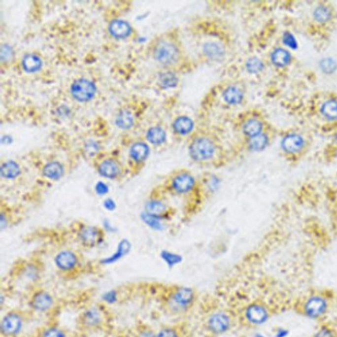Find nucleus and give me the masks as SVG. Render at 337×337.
Instances as JSON below:
<instances>
[{
    "label": "nucleus",
    "instance_id": "f257e3e1",
    "mask_svg": "<svg viewBox=\"0 0 337 337\" xmlns=\"http://www.w3.org/2000/svg\"><path fill=\"white\" fill-rule=\"evenodd\" d=\"M307 113L315 124L322 127H337V95L331 92H321L311 98Z\"/></svg>",
    "mask_w": 337,
    "mask_h": 337
},
{
    "label": "nucleus",
    "instance_id": "f03ea898",
    "mask_svg": "<svg viewBox=\"0 0 337 337\" xmlns=\"http://www.w3.org/2000/svg\"><path fill=\"white\" fill-rule=\"evenodd\" d=\"M310 23L313 30L330 32L337 23V9L328 1L319 2L311 11Z\"/></svg>",
    "mask_w": 337,
    "mask_h": 337
},
{
    "label": "nucleus",
    "instance_id": "7ed1b4c3",
    "mask_svg": "<svg viewBox=\"0 0 337 337\" xmlns=\"http://www.w3.org/2000/svg\"><path fill=\"white\" fill-rule=\"evenodd\" d=\"M25 324V315L23 311L13 309L1 317L0 333L1 337H18Z\"/></svg>",
    "mask_w": 337,
    "mask_h": 337
},
{
    "label": "nucleus",
    "instance_id": "20e7f679",
    "mask_svg": "<svg viewBox=\"0 0 337 337\" xmlns=\"http://www.w3.org/2000/svg\"><path fill=\"white\" fill-rule=\"evenodd\" d=\"M103 304L92 305L84 309L79 317L80 326L86 330H98L105 324L107 311Z\"/></svg>",
    "mask_w": 337,
    "mask_h": 337
},
{
    "label": "nucleus",
    "instance_id": "39448f33",
    "mask_svg": "<svg viewBox=\"0 0 337 337\" xmlns=\"http://www.w3.org/2000/svg\"><path fill=\"white\" fill-rule=\"evenodd\" d=\"M197 299L195 290L187 287H177L171 290L168 303L176 311H187L191 308Z\"/></svg>",
    "mask_w": 337,
    "mask_h": 337
},
{
    "label": "nucleus",
    "instance_id": "423d86ee",
    "mask_svg": "<svg viewBox=\"0 0 337 337\" xmlns=\"http://www.w3.org/2000/svg\"><path fill=\"white\" fill-rule=\"evenodd\" d=\"M29 306L31 310L38 313H46L52 310L56 304L52 294L44 289H36L31 294Z\"/></svg>",
    "mask_w": 337,
    "mask_h": 337
},
{
    "label": "nucleus",
    "instance_id": "0eeeda50",
    "mask_svg": "<svg viewBox=\"0 0 337 337\" xmlns=\"http://www.w3.org/2000/svg\"><path fill=\"white\" fill-rule=\"evenodd\" d=\"M306 137L299 131L288 132L282 138L281 147L285 154L295 156L303 152L307 146Z\"/></svg>",
    "mask_w": 337,
    "mask_h": 337
},
{
    "label": "nucleus",
    "instance_id": "6e6552de",
    "mask_svg": "<svg viewBox=\"0 0 337 337\" xmlns=\"http://www.w3.org/2000/svg\"><path fill=\"white\" fill-rule=\"evenodd\" d=\"M215 146L210 139L200 137L193 140L189 148L191 158L197 162H205L214 156Z\"/></svg>",
    "mask_w": 337,
    "mask_h": 337
},
{
    "label": "nucleus",
    "instance_id": "1a4fd4ad",
    "mask_svg": "<svg viewBox=\"0 0 337 337\" xmlns=\"http://www.w3.org/2000/svg\"><path fill=\"white\" fill-rule=\"evenodd\" d=\"M154 58L161 64L171 65L177 62L179 52L173 43L163 40L158 42L154 50Z\"/></svg>",
    "mask_w": 337,
    "mask_h": 337
},
{
    "label": "nucleus",
    "instance_id": "9d476101",
    "mask_svg": "<svg viewBox=\"0 0 337 337\" xmlns=\"http://www.w3.org/2000/svg\"><path fill=\"white\" fill-rule=\"evenodd\" d=\"M245 321L251 325L263 324L268 320L269 313L263 304L259 303H252L245 307Z\"/></svg>",
    "mask_w": 337,
    "mask_h": 337
},
{
    "label": "nucleus",
    "instance_id": "9b49d317",
    "mask_svg": "<svg viewBox=\"0 0 337 337\" xmlns=\"http://www.w3.org/2000/svg\"><path fill=\"white\" fill-rule=\"evenodd\" d=\"M231 317L224 312L213 313L207 319L206 327L209 332L213 335H222L227 333L231 327Z\"/></svg>",
    "mask_w": 337,
    "mask_h": 337
},
{
    "label": "nucleus",
    "instance_id": "f8f14e48",
    "mask_svg": "<svg viewBox=\"0 0 337 337\" xmlns=\"http://www.w3.org/2000/svg\"><path fill=\"white\" fill-rule=\"evenodd\" d=\"M96 87L93 82L87 79H78L71 87L72 97L80 101H91L95 96Z\"/></svg>",
    "mask_w": 337,
    "mask_h": 337
},
{
    "label": "nucleus",
    "instance_id": "ddd939ff",
    "mask_svg": "<svg viewBox=\"0 0 337 337\" xmlns=\"http://www.w3.org/2000/svg\"><path fill=\"white\" fill-rule=\"evenodd\" d=\"M195 180L187 172H181L171 178L170 187L172 191L177 194L189 193L195 187Z\"/></svg>",
    "mask_w": 337,
    "mask_h": 337
},
{
    "label": "nucleus",
    "instance_id": "4468645a",
    "mask_svg": "<svg viewBox=\"0 0 337 337\" xmlns=\"http://www.w3.org/2000/svg\"><path fill=\"white\" fill-rule=\"evenodd\" d=\"M293 60V57L291 52L285 48L275 49L271 54L272 63L278 67H287L291 65Z\"/></svg>",
    "mask_w": 337,
    "mask_h": 337
},
{
    "label": "nucleus",
    "instance_id": "2eb2a0df",
    "mask_svg": "<svg viewBox=\"0 0 337 337\" xmlns=\"http://www.w3.org/2000/svg\"><path fill=\"white\" fill-rule=\"evenodd\" d=\"M326 309V303L321 298H312L305 305V311L310 317H318L322 315Z\"/></svg>",
    "mask_w": 337,
    "mask_h": 337
},
{
    "label": "nucleus",
    "instance_id": "dca6fc26",
    "mask_svg": "<svg viewBox=\"0 0 337 337\" xmlns=\"http://www.w3.org/2000/svg\"><path fill=\"white\" fill-rule=\"evenodd\" d=\"M59 269L64 271H70L75 267L76 259L72 253L65 252L59 254L56 260Z\"/></svg>",
    "mask_w": 337,
    "mask_h": 337
},
{
    "label": "nucleus",
    "instance_id": "f3484780",
    "mask_svg": "<svg viewBox=\"0 0 337 337\" xmlns=\"http://www.w3.org/2000/svg\"><path fill=\"white\" fill-rule=\"evenodd\" d=\"M109 31L113 36L118 38H126L130 34V25L124 21L115 20L109 25Z\"/></svg>",
    "mask_w": 337,
    "mask_h": 337
},
{
    "label": "nucleus",
    "instance_id": "a211bd4d",
    "mask_svg": "<svg viewBox=\"0 0 337 337\" xmlns=\"http://www.w3.org/2000/svg\"><path fill=\"white\" fill-rule=\"evenodd\" d=\"M38 337H68V335L62 327L50 325L42 329L38 333Z\"/></svg>",
    "mask_w": 337,
    "mask_h": 337
},
{
    "label": "nucleus",
    "instance_id": "6ab92c4d",
    "mask_svg": "<svg viewBox=\"0 0 337 337\" xmlns=\"http://www.w3.org/2000/svg\"><path fill=\"white\" fill-rule=\"evenodd\" d=\"M167 208L166 205L158 201L149 202L146 205L147 213L160 218L166 214Z\"/></svg>",
    "mask_w": 337,
    "mask_h": 337
},
{
    "label": "nucleus",
    "instance_id": "aec40b11",
    "mask_svg": "<svg viewBox=\"0 0 337 337\" xmlns=\"http://www.w3.org/2000/svg\"><path fill=\"white\" fill-rule=\"evenodd\" d=\"M262 129H263V125L261 121L256 120V119H251L245 123L243 131L245 135L252 138V137L262 134Z\"/></svg>",
    "mask_w": 337,
    "mask_h": 337
},
{
    "label": "nucleus",
    "instance_id": "412c9836",
    "mask_svg": "<svg viewBox=\"0 0 337 337\" xmlns=\"http://www.w3.org/2000/svg\"><path fill=\"white\" fill-rule=\"evenodd\" d=\"M131 156L136 162H142L146 160L149 154L148 146L142 142L133 145L131 150Z\"/></svg>",
    "mask_w": 337,
    "mask_h": 337
},
{
    "label": "nucleus",
    "instance_id": "4be33fe9",
    "mask_svg": "<svg viewBox=\"0 0 337 337\" xmlns=\"http://www.w3.org/2000/svg\"><path fill=\"white\" fill-rule=\"evenodd\" d=\"M23 67L27 72H35L40 69L42 62L38 56L33 54H28L23 60Z\"/></svg>",
    "mask_w": 337,
    "mask_h": 337
},
{
    "label": "nucleus",
    "instance_id": "5701e85b",
    "mask_svg": "<svg viewBox=\"0 0 337 337\" xmlns=\"http://www.w3.org/2000/svg\"><path fill=\"white\" fill-rule=\"evenodd\" d=\"M147 138L153 144H161L166 140V133L160 127H152L147 133Z\"/></svg>",
    "mask_w": 337,
    "mask_h": 337
},
{
    "label": "nucleus",
    "instance_id": "b1692460",
    "mask_svg": "<svg viewBox=\"0 0 337 337\" xmlns=\"http://www.w3.org/2000/svg\"><path fill=\"white\" fill-rule=\"evenodd\" d=\"M173 127L176 132L181 135H186L193 129V121L187 117H181L176 120Z\"/></svg>",
    "mask_w": 337,
    "mask_h": 337
},
{
    "label": "nucleus",
    "instance_id": "393cba45",
    "mask_svg": "<svg viewBox=\"0 0 337 337\" xmlns=\"http://www.w3.org/2000/svg\"><path fill=\"white\" fill-rule=\"evenodd\" d=\"M269 143V137L266 134L262 133L258 136L251 138L249 142V147L253 151H260L264 150Z\"/></svg>",
    "mask_w": 337,
    "mask_h": 337
},
{
    "label": "nucleus",
    "instance_id": "a878e982",
    "mask_svg": "<svg viewBox=\"0 0 337 337\" xmlns=\"http://www.w3.org/2000/svg\"><path fill=\"white\" fill-rule=\"evenodd\" d=\"M100 172L104 177L112 178L118 174L119 168L113 161H106L101 165Z\"/></svg>",
    "mask_w": 337,
    "mask_h": 337
},
{
    "label": "nucleus",
    "instance_id": "bb28decb",
    "mask_svg": "<svg viewBox=\"0 0 337 337\" xmlns=\"http://www.w3.org/2000/svg\"><path fill=\"white\" fill-rule=\"evenodd\" d=\"M19 172L20 170H19V166L15 162H7L1 166V175L3 177L12 179L17 177Z\"/></svg>",
    "mask_w": 337,
    "mask_h": 337
},
{
    "label": "nucleus",
    "instance_id": "cd10ccee",
    "mask_svg": "<svg viewBox=\"0 0 337 337\" xmlns=\"http://www.w3.org/2000/svg\"><path fill=\"white\" fill-rule=\"evenodd\" d=\"M63 172L62 166L57 162L50 163L44 170V175L52 179H59L62 175Z\"/></svg>",
    "mask_w": 337,
    "mask_h": 337
},
{
    "label": "nucleus",
    "instance_id": "c85d7f7f",
    "mask_svg": "<svg viewBox=\"0 0 337 337\" xmlns=\"http://www.w3.org/2000/svg\"><path fill=\"white\" fill-rule=\"evenodd\" d=\"M116 124L119 128L128 129L133 126V118L128 111H120L116 118Z\"/></svg>",
    "mask_w": 337,
    "mask_h": 337
},
{
    "label": "nucleus",
    "instance_id": "c756f323",
    "mask_svg": "<svg viewBox=\"0 0 337 337\" xmlns=\"http://www.w3.org/2000/svg\"><path fill=\"white\" fill-rule=\"evenodd\" d=\"M80 237L85 244H94L99 238V232L95 228L87 227V228L82 231L81 233H80Z\"/></svg>",
    "mask_w": 337,
    "mask_h": 337
},
{
    "label": "nucleus",
    "instance_id": "7c9ffc66",
    "mask_svg": "<svg viewBox=\"0 0 337 337\" xmlns=\"http://www.w3.org/2000/svg\"><path fill=\"white\" fill-rule=\"evenodd\" d=\"M242 93L240 90L235 87L227 89L224 93V99L229 103L235 104L242 101Z\"/></svg>",
    "mask_w": 337,
    "mask_h": 337
},
{
    "label": "nucleus",
    "instance_id": "2f4dec72",
    "mask_svg": "<svg viewBox=\"0 0 337 337\" xmlns=\"http://www.w3.org/2000/svg\"><path fill=\"white\" fill-rule=\"evenodd\" d=\"M119 292L116 290H109L108 291L105 292L101 296V302L105 305H111L118 303L119 301Z\"/></svg>",
    "mask_w": 337,
    "mask_h": 337
},
{
    "label": "nucleus",
    "instance_id": "473e14b6",
    "mask_svg": "<svg viewBox=\"0 0 337 337\" xmlns=\"http://www.w3.org/2000/svg\"><path fill=\"white\" fill-rule=\"evenodd\" d=\"M133 337H157V333L148 325H140L135 329Z\"/></svg>",
    "mask_w": 337,
    "mask_h": 337
},
{
    "label": "nucleus",
    "instance_id": "72a5a7b5",
    "mask_svg": "<svg viewBox=\"0 0 337 337\" xmlns=\"http://www.w3.org/2000/svg\"><path fill=\"white\" fill-rule=\"evenodd\" d=\"M162 257L169 268L174 267L182 261L181 256L174 254V253L167 252V251L162 253Z\"/></svg>",
    "mask_w": 337,
    "mask_h": 337
},
{
    "label": "nucleus",
    "instance_id": "f704fd0d",
    "mask_svg": "<svg viewBox=\"0 0 337 337\" xmlns=\"http://www.w3.org/2000/svg\"><path fill=\"white\" fill-rule=\"evenodd\" d=\"M321 70L325 74H333L337 68V63L333 59L326 58L320 62Z\"/></svg>",
    "mask_w": 337,
    "mask_h": 337
},
{
    "label": "nucleus",
    "instance_id": "c9c22d12",
    "mask_svg": "<svg viewBox=\"0 0 337 337\" xmlns=\"http://www.w3.org/2000/svg\"><path fill=\"white\" fill-rule=\"evenodd\" d=\"M205 53L211 58H217L222 56L223 50L222 47L215 43H209L204 47Z\"/></svg>",
    "mask_w": 337,
    "mask_h": 337
},
{
    "label": "nucleus",
    "instance_id": "e433bc0d",
    "mask_svg": "<svg viewBox=\"0 0 337 337\" xmlns=\"http://www.w3.org/2000/svg\"><path fill=\"white\" fill-rule=\"evenodd\" d=\"M157 337H180V333L175 327H165L157 333Z\"/></svg>",
    "mask_w": 337,
    "mask_h": 337
},
{
    "label": "nucleus",
    "instance_id": "4c0bfd02",
    "mask_svg": "<svg viewBox=\"0 0 337 337\" xmlns=\"http://www.w3.org/2000/svg\"><path fill=\"white\" fill-rule=\"evenodd\" d=\"M177 82V78L171 72H166L161 76V83L165 87H172Z\"/></svg>",
    "mask_w": 337,
    "mask_h": 337
},
{
    "label": "nucleus",
    "instance_id": "58836bf2",
    "mask_svg": "<svg viewBox=\"0 0 337 337\" xmlns=\"http://www.w3.org/2000/svg\"><path fill=\"white\" fill-rule=\"evenodd\" d=\"M143 219L146 223L147 224L152 227L155 229H162L163 227L162 223H161L160 217L153 216L148 214V213H145L142 216Z\"/></svg>",
    "mask_w": 337,
    "mask_h": 337
},
{
    "label": "nucleus",
    "instance_id": "ea45409f",
    "mask_svg": "<svg viewBox=\"0 0 337 337\" xmlns=\"http://www.w3.org/2000/svg\"><path fill=\"white\" fill-rule=\"evenodd\" d=\"M247 68L251 72H258L263 68V64L258 58H252L247 63Z\"/></svg>",
    "mask_w": 337,
    "mask_h": 337
},
{
    "label": "nucleus",
    "instance_id": "a19ab883",
    "mask_svg": "<svg viewBox=\"0 0 337 337\" xmlns=\"http://www.w3.org/2000/svg\"><path fill=\"white\" fill-rule=\"evenodd\" d=\"M283 42L284 44L287 45L289 48L295 49L297 48V42L296 41L295 37L293 35H292L291 33H286L283 36Z\"/></svg>",
    "mask_w": 337,
    "mask_h": 337
},
{
    "label": "nucleus",
    "instance_id": "79ce46f5",
    "mask_svg": "<svg viewBox=\"0 0 337 337\" xmlns=\"http://www.w3.org/2000/svg\"><path fill=\"white\" fill-rule=\"evenodd\" d=\"M107 186L104 185L102 183H99L97 186V191L98 193L101 194V195H104V194L107 193Z\"/></svg>",
    "mask_w": 337,
    "mask_h": 337
},
{
    "label": "nucleus",
    "instance_id": "37998d69",
    "mask_svg": "<svg viewBox=\"0 0 337 337\" xmlns=\"http://www.w3.org/2000/svg\"><path fill=\"white\" fill-rule=\"evenodd\" d=\"M316 337H333V335L327 329H322L317 333Z\"/></svg>",
    "mask_w": 337,
    "mask_h": 337
},
{
    "label": "nucleus",
    "instance_id": "c03bdc74",
    "mask_svg": "<svg viewBox=\"0 0 337 337\" xmlns=\"http://www.w3.org/2000/svg\"><path fill=\"white\" fill-rule=\"evenodd\" d=\"M105 206L107 207V209H113L115 208V205L111 200H107L105 202Z\"/></svg>",
    "mask_w": 337,
    "mask_h": 337
},
{
    "label": "nucleus",
    "instance_id": "a18cd8bd",
    "mask_svg": "<svg viewBox=\"0 0 337 337\" xmlns=\"http://www.w3.org/2000/svg\"><path fill=\"white\" fill-rule=\"evenodd\" d=\"M287 331L283 330V329H281V330L278 331L277 334H276V337H285L287 335Z\"/></svg>",
    "mask_w": 337,
    "mask_h": 337
},
{
    "label": "nucleus",
    "instance_id": "49530a36",
    "mask_svg": "<svg viewBox=\"0 0 337 337\" xmlns=\"http://www.w3.org/2000/svg\"><path fill=\"white\" fill-rule=\"evenodd\" d=\"M333 142H334V144L337 146V131L335 133L334 137H333Z\"/></svg>",
    "mask_w": 337,
    "mask_h": 337
},
{
    "label": "nucleus",
    "instance_id": "de8ad7c7",
    "mask_svg": "<svg viewBox=\"0 0 337 337\" xmlns=\"http://www.w3.org/2000/svg\"><path fill=\"white\" fill-rule=\"evenodd\" d=\"M110 337H126L123 336V335H113V336H111Z\"/></svg>",
    "mask_w": 337,
    "mask_h": 337
},
{
    "label": "nucleus",
    "instance_id": "09e8293b",
    "mask_svg": "<svg viewBox=\"0 0 337 337\" xmlns=\"http://www.w3.org/2000/svg\"><path fill=\"white\" fill-rule=\"evenodd\" d=\"M265 337L263 336V335H262L261 334H257V335H256L255 337Z\"/></svg>",
    "mask_w": 337,
    "mask_h": 337
}]
</instances>
